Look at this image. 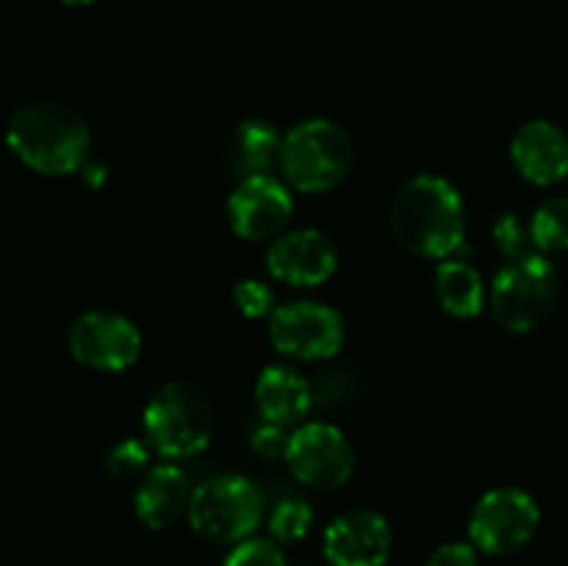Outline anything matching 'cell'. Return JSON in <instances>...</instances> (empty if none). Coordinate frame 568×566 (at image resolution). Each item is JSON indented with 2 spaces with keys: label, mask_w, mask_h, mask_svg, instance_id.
I'll list each match as a JSON object with an SVG mask.
<instances>
[{
  "label": "cell",
  "mask_w": 568,
  "mask_h": 566,
  "mask_svg": "<svg viewBox=\"0 0 568 566\" xmlns=\"http://www.w3.org/2000/svg\"><path fill=\"white\" fill-rule=\"evenodd\" d=\"M6 144L28 170L61 178L83 170L92 133L87 120L70 105L31 103L9 120Z\"/></svg>",
  "instance_id": "2"
},
{
  "label": "cell",
  "mask_w": 568,
  "mask_h": 566,
  "mask_svg": "<svg viewBox=\"0 0 568 566\" xmlns=\"http://www.w3.org/2000/svg\"><path fill=\"white\" fill-rule=\"evenodd\" d=\"M392 231L405 250L422 259H453L466 236L464 198L442 175H416L397 192Z\"/></svg>",
  "instance_id": "1"
},
{
  "label": "cell",
  "mask_w": 568,
  "mask_h": 566,
  "mask_svg": "<svg viewBox=\"0 0 568 566\" xmlns=\"http://www.w3.org/2000/svg\"><path fill=\"white\" fill-rule=\"evenodd\" d=\"M189 503H192V486L186 472L175 461L150 466L133 492V511L150 530L170 527L183 511H189Z\"/></svg>",
  "instance_id": "15"
},
{
  "label": "cell",
  "mask_w": 568,
  "mask_h": 566,
  "mask_svg": "<svg viewBox=\"0 0 568 566\" xmlns=\"http://www.w3.org/2000/svg\"><path fill=\"white\" fill-rule=\"evenodd\" d=\"M294 214V198L286 183L277 178L253 175L242 178L227 198V225L239 239L264 242L277 239Z\"/></svg>",
  "instance_id": "11"
},
{
  "label": "cell",
  "mask_w": 568,
  "mask_h": 566,
  "mask_svg": "<svg viewBox=\"0 0 568 566\" xmlns=\"http://www.w3.org/2000/svg\"><path fill=\"white\" fill-rule=\"evenodd\" d=\"M541 525L538 503L516 486L491 488L469 516V542L486 555L519 553Z\"/></svg>",
  "instance_id": "7"
},
{
  "label": "cell",
  "mask_w": 568,
  "mask_h": 566,
  "mask_svg": "<svg viewBox=\"0 0 568 566\" xmlns=\"http://www.w3.org/2000/svg\"><path fill=\"white\" fill-rule=\"evenodd\" d=\"M70 353L78 364L98 372H122L136 364L142 353V333L116 311H87L70 327Z\"/></svg>",
  "instance_id": "9"
},
{
  "label": "cell",
  "mask_w": 568,
  "mask_h": 566,
  "mask_svg": "<svg viewBox=\"0 0 568 566\" xmlns=\"http://www.w3.org/2000/svg\"><path fill=\"white\" fill-rule=\"evenodd\" d=\"M253 447H255V453L266 455V458H281V455H286V447H288L286 427L264 422V425L255 431Z\"/></svg>",
  "instance_id": "26"
},
{
  "label": "cell",
  "mask_w": 568,
  "mask_h": 566,
  "mask_svg": "<svg viewBox=\"0 0 568 566\" xmlns=\"http://www.w3.org/2000/svg\"><path fill=\"white\" fill-rule=\"evenodd\" d=\"M255 405L264 422L294 425L311 408V386L294 366L272 364L255 381Z\"/></svg>",
  "instance_id": "16"
},
{
  "label": "cell",
  "mask_w": 568,
  "mask_h": 566,
  "mask_svg": "<svg viewBox=\"0 0 568 566\" xmlns=\"http://www.w3.org/2000/svg\"><path fill=\"white\" fill-rule=\"evenodd\" d=\"M81 172H83V183H87L89 189L103 186V181H105V166L103 164H98V161H87Z\"/></svg>",
  "instance_id": "27"
},
{
  "label": "cell",
  "mask_w": 568,
  "mask_h": 566,
  "mask_svg": "<svg viewBox=\"0 0 568 566\" xmlns=\"http://www.w3.org/2000/svg\"><path fill=\"white\" fill-rule=\"evenodd\" d=\"M222 566H286V558L272 538H244L233 544Z\"/></svg>",
  "instance_id": "24"
},
{
  "label": "cell",
  "mask_w": 568,
  "mask_h": 566,
  "mask_svg": "<svg viewBox=\"0 0 568 566\" xmlns=\"http://www.w3.org/2000/svg\"><path fill=\"white\" fill-rule=\"evenodd\" d=\"M477 553L480 549L471 542H447L433 549V555L427 558V566H477L480 564Z\"/></svg>",
  "instance_id": "25"
},
{
  "label": "cell",
  "mask_w": 568,
  "mask_h": 566,
  "mask_svg": "<svg viewBox=\"0 0 568 566\" xmlns=\"http://www.w3.org/2000/svg\"><path fill=\"white\" fill-rule=\"evenodd\" d=\"M494 244L499 247V253L505 259H521V255L538 253L536 244H532L530 225L519 220L516 214H503L497 222H494Z\"/></svg>",
  "instance_id": "23"
},
{
  "label": "cell",
  "mask_w": 568,
  "mask_h": 566,
  "mask_svg": "<svg viewBox=\"0 0 568 566\" xmlns=\"http://www.w3.org/2000/svg\"><path fill=\"white\" fill-rule=\"evenodd\" d=\"M61 3L64 6H89V3H94V0H61Z\"/></svg>",
  "instance_id": "28"
},
{
  "label": "cell",
  "mask_w": 568,
  "mask_h": 566,
  "mask_svg": "<svg viewBox=\"0 0 568 566\" xmlns=\"http://www.w3.org/2000/svg\"><path fill=\"white\" fill-rule=\"evenodd\" d=\"M436 297L449 316L471 320L486 303L480 272L464 259H444L436 266Z\"/></svg>",
  "instance_id": "18"
},
{
  "label": "cell",
  "mask_w": 568,
  "mask_h": 566,
  "mask_svg": "<svg viewBox=\"0 0 568 566\" xmlns=\"http://www.w3.org/2000/svg\"><path fill=\"white\" fill-rule=\"evenodd\" d=\"M281 133L266 120H244L231 133L225 148V161L239 178L266 175L281 159Z\"/></svg>",
  "instance_id": "17"
},
{
  "label": "cell",
  "mask_w": 568,
  "mask_h": 566,
  "mask_svg": "<svg viewBox=\"0 0 568 566\" xmlns=\"http://www.w3.org/2000/svg\"><path fill=\"white\" fill-rule=\"evenodd\" d=\"M214 433V416L205 394L183 381H170L150 397L144 408V438L166 461H183L203 453Z\"/></svg>",
  "instance_id": "4"
},
{
  "label": "cell",
  "mask_w": 568,
  "mask_h": 566,
  "mask_svg": "<svg viewBox=\"0 0 568 566\" xmlns=\"http://www.w3.org/2000/svg\"><path fill=\"white\" fill-rule=\"evenodd\" d=\"M392 525L369 508L336 516L325 530V558L331 566H386L392 555Z\"/></svg>",
  "instance_id": "13"
},
{
  "label": "cell",
  "mask_w": 568,
  "mask_h": 566,
  "mask_svg": "<svg viewBox=\"0 0 568 566\" xmlns=\"http://www.w3.org/2000/svg\"><path fill=\"white\" fill-rule=\"evenodd\" d=\"M510 159L525 181L555 186L568 175V137L555 122L532 120L516 131Z\"/></svg>",
  "instance_id": "14"
},
{
  "label": "cell",
  "mask_w": 568,
  "mask_h": 566,
  "mask_svg": "<svg viewBox=\"0 0 568 566\" xmlns=\"http://www.w3.org/2000/svg\"><path fill=\"white\" fill-rule=\"evenodd\" d=\"M311 525H314V511L300 497L281 499L270 514V536L283 544L300 542L311 530Z\"/></svg>",
  "instance_id": "20"
},
{
  "label": "cell",
  "mask_w": 568,
  "mask_h": 566,
  "mask_svg": "<svg viewBox=\"0 0 568 566\" xmlns=\"http://www.w3.org/2000/svg\"><path fill=\"white\" fill-rule=\"evenodd\" d=\"M233 303L247 320H270L277 309L275 292L264 281H255V277H244L233 286Z\"/></svg>",
  "instance_id": "22"
},
{
  "label": "cell",
  "mask_w": 568,
  "mask_h": 566,
  "mask_svg": "<svg viewBox=\"0 0 568 566\" xmlns=\"http://www.w3.org/2000/svg\"><path fill=\"white\" fill-rule=\"evenodd\" d=\"M264 519V494L250 477L216 475L200 483L189 503V522L214 544H239L253 538Z\"/></svg>",
  "instance_id": "6"
},
{
  "label": "cell",
  "mask_w": 568,
  "mask_h": 566,
  "mask_svg": "<svg viewBox=\"0 0 568 566\" xmlns=\"http://www.w3.org/2000/svg\"><path fill=\"white\" fill-rule=\"evenodd\" d=\"M530 236L538 253H566L568 250V198H552L536 209L530 220Z\"/></svg>",
  "instance_id": "19"
},
{
  "label": "cell",
  "mask_w": 568,
  "mask_h": 566,
  "mask_svg": "<svg viewBox=\"0 0 568 566\" xmlns=\"http://www.w3.org/2000/svg\"><path fill=\"white\" fill-rule=\"evenodd\" d=\"M338 253L336 244L314 228L288 231L272 239L266 250V270L275 281L297 289L322 286L336 275Z\"/></svg>",
  "instance_id": "12"
},
{
  "label": "cell",
  "mask_w": 568,
  "mask_h": 566,
  "mask_svg": "<svg viewBox=\"0 0 568 566\" xmlns=\"http://www.w3.org/2000/svg\"><path fill=\"white\" fill-rule=\"evenodd\" d=\"M277 164L297 192H331L353 170V139L333 120H305L283 137Z\"/></svg>",
  "instance_id": "3"
},
{
  "label": "cell",
  "mask_w": 568,
  "mask_h": 566,
  "mask_svg": "<svg viewBox=\"0 0 568 566\" xmlns=\"http://www.w3.org/2000/svg\"><path fill=\"white\" fill-rule=\"evenodd\" d=\"M150 461V444L142 438H122L105 455V469L116 481H133L136 475L148 472Z\"/></svg>",
  "instance_id": "21"
},
{
  "label": "cell",
  "mask_w": 568,
  "mask_h": 566,
  "mask_svg": "<svg viewBox=\"0 0 568 566\" xmlns=\"http://www.w3.org/2000/svg\"><path fill=\"white\" fill-rule=\"evenodd\" d=\"M347 327L333 305L314 300H294L277 305L270 316V342L277 353L300 361L333 358L344 347Z\"/></svg>",
  "instance_id": "8"
},
{
  "label": "cell",
  "mask_w": 568,
  "mask_h": 566,
  "mask_svg": "<svg viewBox=\"0 0 568 566\" xmlns=\"http://www.w3.org/2000/svg\"><path fill=\"white\" fill-rule=\"evenodd\" d=\"M558 270L544 253L510 259L491 283V314L505 331L530 333L552 314Z\"/></svg>",
  "instance_id": "5"
},
{
  "label": "cell",
  "mask_w": 568,
  "mask_h": 566,
  "mask_svg": "<svg viewBox=\"0 0 568 566\" xmlns=\"http://www.w3.org/2000/svg\"><path fill=\"white\" fill-rule=\"evenodd\" d=\"M286 464L305 486L342 488L355 472V453L336 425L308 422L288 436Z\"/></svg>",
  "instance_id": "10"
}]
</instances>
